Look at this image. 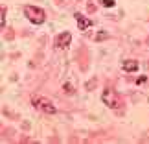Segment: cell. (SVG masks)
<instances>
[{
  "label": "cell",
  "mask_w": 149,
  "mask_h": 144,
  "mask_svg": "<svg viewBox=\"0 0 149 144\" xmlns=\"http://www.w3.org/2000/svg\"><path fill=\"white\" fill-rule=\"evenodd\" d=\"M101 100H103V103H107L111 109H118L120 107V100H118V96H116V93H114L112 89H105V91H103Z\"/></svg>",
  "instance_id": "3"
},
{
  "label": "cell",
  "mask_w": 149,
  "mask_h": 144,
  "mask_svg": "<svg viewBox=\"0 0 149 144\" xmlns=\"http://www.w3.org/2000/svg\"><path fill=\"white\" fill-rule=\"evenodd\" d=\"M105 37H107V33H100V35L96 37V39H98V41H101V39H105Z\"/></svg>",
  "instance_id": "10"
},
{
  "label": "cell",
  "mask_w": 149,
  "mask_h": 144,
  "mask_svg": "<svg viewBox=\"0 0 149 144\" xmlns=\"http://www.w3.org/2000/svg\"><path fill=\"white\" fill-rule=\"evenodd\" d=\"M0 17H2V19H0V26L4 28V24H6V9H4V8L0 9Z\"/></svg>",
  "instance_id": "7"
},
{
  "label": "cell",
  "mask_w": 149,
  "mask_h": 144,
  "mask_svg": "<svg viewBox=\"0 0 149 144\" xmlns=\"http://www.w3.org/2000/svg\"><path fill=\"white\" fill-rule=\"evenodd\" d=\"M31 103L39 109V111H42V113H46V114H54V113L57 111L55 105H54L52 102H48L46 98H39V96H37V98H33V100H31Z\"/></svg>",
  "instance_id": "2"
},
{
  "label": "cell",
  "mask_w": 149,
  "mask_h": 144,
  "mask_svg": "<svg viewBox=\"0 0 149 144\" xmlns=\"http://www.w3.org/2000/svg\"><path fill=\"white\" fill-rule=\"evenodd\" d=\"M70 41H72V35L68 32H63L61 35L55 37V48H59V50L68 48V46H70Z\"/></svg>",
  "instance_id": "4"
},
{
  "label": "cell",
  "mask_w": 149,
  "mask_h": 144,
  "mask_svg": "<svg viewBox=\"0 0 149 144\" xmlns=\"http://www.w3.org/2000/svg\"><path fill=\"white\" fill-rule=\"evenodd\" d=\"M122 68L125 72H136L138 70V61H134V59H125L122 63Z\"/></svg>",
  "instance_id": "6"
},
{
  "label": "cell",
  "mask_w": 149,
  "mask_h": 144,
  "mask_svg": "<svg viewBox=\"0 0 149 144\" xmlns=\"http://www.w3.org/2000/svg\"><path fill=\"white\" fill-rule=\"evenodd\" d=\"M24 15L28 17L30 22H33V24H42L44 19H46L44 9L37 8V6H26V8H24Z\"/></svg>",
  "instance_id": "1"
},
{
  "label": "cell",
  "mask_w": 149,
  "mask_h": 144,
  "mask_svg": "<svg viewBox=\"0 0 149 144\" xmlns=\"http://www.w3.org/2000/svg\"><path fill=\"white\" fill-rule=\"evenodd\" d=\"M65 89H66V93H72V85H70V83H66Z\"/></svg>",
  "instance_id": "9"
},
{
  "label": "cell",
  "mask_w": 149,
  "mask_h": 144,
  "mask_svg": "<svg viewBox=\"0 0 149 144\" xmlns=\"http://www.w3.org/2000/svg\"><path fill=\"white\" fill-rule=\"evenodd\" d=\"M74 17H76V20H77V26H79V30H81V32L88 30V28L92 26V20H90V19H87L85 15H81V13H76Z\"/></svg>",
  "instance_id": "5"
},
{
  "label": "cell",
  "mask_w": 149,
  "mask_h": 144,
  "mask_svg": "<svg viewBox=\"0 0 149 144\" xmlns=\"http://www.w3.org/2000/svg\"><path fill=\"white\" fill-rule=\"evenodd\" d=\"M101 4L105 8H114V0H101Z\"/></svg>",
  "instance_id": "8"
}]
</instances>
